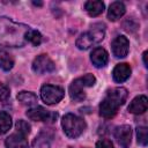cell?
Masks as SVG:
<instances>
[{"mask_svg": "<svg viewBox=\"0 0 148 148\" xmlns=\"http://www.w3.org/2000/svg\"><path fill=\"white\" fill-rule=\"evenodd\" d=\"M30 27L13 21L7 16H0V46L22 47L27 43Z\"/></svg>", "mask_w": 148, "mask_h": 148, "instance_id": "6da1fadb", "label": "cell"}, {"mask_svg": "<svg viewBox=\"0 0 148 148\" xmlns=\"http://www.w3.org/2000/svg\"><path fill=\"white\" fill-rule=\"evenodd\" d=\"M105 36V28H104V24H101V23H97V24H94L91 25L90 30L87 31V32H83L81 34L75 44L77 46V49L80 50H88L90 46L99 43L103 40Z\"/></svg>", "mask_w": 148, "mask_h": 148, "instance_id": "7a4b0ae2", "label": "cell"}, {"mask_svg": "<svg viewBox=\"0 0 148 148\" xmlns=\"http://www.w3.org/2000/svg\"><path fill=\"white\" fill-rule=\"evenodd\" d=\"M61 127L68 138L76 139L86 130V121L74 113H66L61 119Z\"/></svg>", "mask_w": 148, "mask_h": 148, "instance_id": "3957f363", "label": "cell"}, {"mask_svg": "<svg viewBox=\"0 0 148 148\" xmlns=\"http://www.w3.org/2000/svg\"><path fill=\"white\" fill-rule=\"evenodd\" d=\"M65 95V91L59 86L44 84L40 88V98L47 105H53L59 103Z\"/></svg>", "mask_w": 148, "mask_h": 148, "instance_id": "277c9868", "label": "cell"}, {"mask_svg": "<svg viewBox=\"0 0 148 148\" xmlns=\"http://www.w3.org/2000/svg\"><path fill=\"white\" fill-rule=\"evenodd\" d=\"M56 69V65L47 54H39L32 61V71L37 74L51 73Z\"/></svg>", "mask_w": 148, "mask_h": 148, "instance_id": "5b68a950", "label": "cell"}, {"mask_svg": "<svg viewBox=\"0 0 148 148\" xmlns=\"http://www.w3.org/2000/svg\"><path fill=\"white\" fill-rule=\"evenodd\" d=\"M119 106L120 104L117 101H114L112 97L106 95L105 98L99 104V114L105 119H110L116 116Z\"/></svg>", "mask_w": 148, "mask_h": 148, "instance_id": "8992f818", "label": "cell"}, {"mask_svg": "<svg viewBox=\"0 0 148 148\" xmlns=\"http://www.w3.org/2000/svg\"><path fill=\"white\" fill-rule=\"evenodd\" d=\"M111 47H112V54L116 58H125L130 50V40L127 39V37L123 35L117 36L113 39Z\"/></svg>", "mask_w": 148, "mask_h": 148, "instance_id": "52a82bcc", "label": "cell"}, {"mask_svg": "<svg viewBox=\"0 0 148 148\" xmlns=\"http://www.w3.org/2000/svg\"><path fill=\"white\" fill-rule=\"evenodd\" d=\"M114 138L121 148H128L132 140V128L130 125L118 126L114 131Z\"/></svg>", "mask_w": 148, "mask_h": 148, "instance_id": "ba28073f", "label": "cell"}, {"mask_svg": "<svg viewBox=\"0 0 148 148\" xmlns=\"http://www.w3.org/2000/svg\"><path fill=\"white\" fill-rule=\"evenodd\" d=\"M27 116L30 120L34 121H46L52 120V118H57L56 113H50L43 106H32L27 111Z\"/></svg>", "mask_w": 148, "mask_h": 148, "instance_id": "9c48e42d", "label": "cell"}, {"mask_svg": "<svg viewBox=\"0 0 148 148\" xmlns=\"http://www.w3.org/2000/svg\"><path fill=\"white\" fill-rule=\"evenodd\" d=\"M131 72L132 69L128 64L126 62L118 64L112 71V79L117 83H123L131 76Z\"/></svg>", "mask_w": 148, "mask_h": 148, "instance_id": "30bf717a", "label": "cell"}, {"mask_svg": "<svg viewBox=\"0 0 148 148\" xmlns=\"http://www.w3.org/2000/svg\"><path fill=\"white\" fill-rule=\"evenodd\" d=\"M148 108V99L145 95H139L132 99V102L128 105V111L133 114H142L147 111Z\"/></svg>", "mask_w": 148, "mask_h": 148, "instance_id": "8fae6325", "label": "cell"}, {"mask_svg": "<svg viewBox=\"0 0 148 148\" xmlns=\"http://www.w3.org/2000/svg\"><path fill=\"white\" fill-rule=\"evenodd\" d=\"M90 60L92 62V65L97 68H102L105 67L108 65L109 61V54L106 52L105 49L103 47H96L94 49V51L90 54Z\"/></svg>", "mask_w": 148, "mask_h": 148, "instance_id": "7c38bea8", "label": "cell"}, {"mask_svg": "<svg viewBox=\"0 0 148 148\" xmlns=\"http://www.w3.org/2000/svg\"><path fill=\"white\" fill-rule=\"evenodd\" d=\"M126 12V7L123 2L120 1H114L109 6L108 9V18L110 21H117Z\"/></svg>", "mask_w": 148, "mask_h": 148, "instance_id": "4fadbf2b", "label": "cell"}, {"mask_svg": "<svg viewBox=\"0 0 148 148\" xmlns=\"http://www.w3.org/2000/svg\"><path fill=\"white\" fill-rule=\"evenodd\" d=\"M5 145H6V148H28V142L25 140V136L18 133L10 134L6 139Z\"/></svg>", "mask_w": 148, "mask_h": 148, "instance_id": "5bb4252c", "label": "cell"}, {"mask_svg": "<svg viewBox=\"0 0 148 148\" xmlns=\"http://www.w3.org/2000/svg\"><path fill=\"white\" fill-rule=\"evenodd\" d=\"M68 91H69V96L73 101L75 102H82L84 98H86V92H84V88L76 81L74 80L69 88H68Z\"/></svg>", "mask_w": 148, "mask_h": 148, "instance_id": "9a60e30c", "label": "cell"}, {"mask_svg": "<svg viewBox=\"0 0 148 148\" xmlns=\"http://www.w3.org/2000/svg\"><path fill=\"white\" fill-rule=\"evenodd\" d=\"M104 2L103 1H98V0H95V1H87L84 3V9L86 12L90 15V16H98L103 13L104 10Z\"/></svg>", "mask_w": 148, "mask_h": 148, "instance_id": "2e32d148", "label": "cell"}, {"mask_svg": "<svg viewBox=\"0 0 148 148\" xmlns=\"http://www.w3.org/2000/svg\"><path fill=\"white\" fill-rule=\"evenodd\" d=\"M17 99L22 105L25 106H34L37 103V96L31 91H20L17 94Z\"/></svg>", "mask_w": 148, "mask_h": 148, "instance_id": "e0dca14e", "label": "cell"}, {"mask_svg": "<svg viewBox=\"0 0 148 148\" xmlns=\"http://www.w3.org/2000/svg\"><path fill=\"white\" fill-rule=\"evenodd\" d=\"M14 67V58L13 56L5 51V50H0V68L2 71H10Z\"/></svg>", "mask_w": 148, "mask_h": 148, "instance_id": "ac0fdd59", "label": "cell"}, {"mask_svg": "<svg viewBox=\"0 0 148 148\" xmlns=\"http://www.w3.org/2000/svg\"><path fill=\"white\" fill-rule=\"evenodd\" d=\"M12 127V117L5 111H0V134L7 133Z\"/></svg>", "mask_w": 148, "mask_h": 148, "instance_id": "d6986e66", "label": "cell"}, {"mask_svg": "<svg viewBox=\"0 0 148 148\" xmlns=\"http://www.w3.org/2000/svg\"><path fill=\"white\" fill-rule=\"evenodd\" d=\"M83 88H86V87H92L95 83H96V77L92 75V74H90V73H88V74H86V75H83V76H81V77H77V79H75Z\"/></svg>", "mask_w": 148, "mask_h": 148, "instance_id": "ffe728a7", "label": "cell"}, {"mask_svg": "<svg viewBox=\"0 0 148 148\" xmlns=\"http://www.w3.org/2000/svg\"><path fill=\"white\" fill-rule=\"evenodd\" d=\"M15 127H16L17 133L21 134V135H23V136H27V135L30 133V130H31L30 125H29L25 120H23V119L17 120L16 124H15Z\"/></svg>", "mask_w": 148, "mask_h": 148, "instance_id": "44dd1931", "label": "cell"}, {"mask_svg": "<svg viewBox=\"0 0 148 148\" xmlns=\"http://www.w3.org/2000/svg\"><path fill=\"white\" fill-rule=\"evenodd\" d=\"M136 139H138V143H140L141 146H147V142H148L147 127L139 126L136 128Z\"/></svg>", "mask_w": 148, "mask_h": 148, "instance_id": "7402d4cb", "label": "cell"}, {"mask_svg": "<svg viewBox=\"0 0 148 148\" xmlns=\"http://www.w3.org/2000/svg\"><path fill=\"white\" fill-rule=\"evenodd\" d=\"M32 148H50V141L46 135L39 134L32 142Z\"/></svg>", "mask_w": 148, "mask_h": 148, "instance_id": "603a6c76", "label": "cell"}, {"mask_svg": "<svg viewBox=\"0 0 148 148\" xmlns=\"http://www.w3.org/2000/svg\"><path fill=\"white\" fill-rule=\"evenodd\" d=\"M27 42L31 43L32 45H39L42 43V35H40V32L37 31V30L30 29V31L28 32V36H27Z\"/></svg>", "mask_w": 148, "mask_h": 148, "instance_id": "cb8c5ba5", "label": "cell"}, {"mask_svg": "<svg viewBox=\"0 0 148 148\" xmlns=\"http://www.w3.org/2000/svg\"><path fill=\"white\" fill-rule=\"evenodd\" d=\"M10 95V91H9V88L3 84V83H0V101H6Z\"/></svg>", "mask_w": 148, "mask_h": 148, "instance_id": "d4e9b609", "label": "cell"}, {"mask_svg": "<svg viewBox=\"0 0 148 148\" xmlns=\"http://www.w3.org/2000/svg\"><path fill=\"white\" fill-rule=\"evenodd\" d=\"M96 148H114V147L109 139H101L99 141H97Z\"/></svg>", "mask_w": 148, "mask_h": 148, "instance_id": "484cf974", "label": "cell"}, {"mask_svg": "<svg viewBox=\"0 0 148 148\" xmlns=\"http://www.w3.org/2000/svg\"><path fill=\"white\" fill-rule=\"evenodd\" d=\"M147 54H148V52H147V51H145V52H143V54H142V57H143V64H145V67H148V62H147Z\"/></svg>", "mask_w": 148, "mask_h": 148, "instance_id": "4316f807", "label": "cell"}, {"mask_svg": "<svg viewBox=\"0 0 148 148\" xmlns=\"http://www.w3.org/2000/svg\"><path fill=\"white\" fill-rule=\"evenodd\" d=\"M32 3H34L35 6H42V5H43V2H36V1H34Z\"/></svg>", "mask_w": 148, "mask_h": 148, "instance_id": "83f0119b", "label": "cell"}]
</instances>
